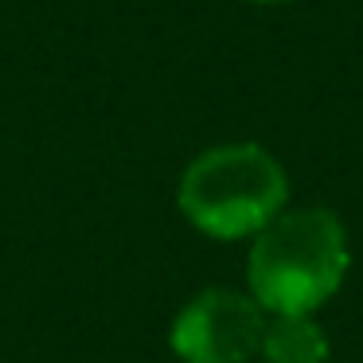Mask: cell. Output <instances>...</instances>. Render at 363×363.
<instances>
[{"label":"cell","mask_w":363,"mask_h":363,"mask_svg":"<svg viewBox=\"0 0 363 363\" xmlns=\"http://www.w3.org/2000/svg\"><path fill=\"white\" fill-rule=\"evenodd\" d=\"M347 235L328 207L281 211L254 235L250 297L274 316H313L347 274Z\"/></svg>","instance_id":"1"},{"label":"cell","mask_w":363,"mask_h":363,"mask_svg":"<svg viewBox=\"0 0 363 363\" xmlns=\"http://www.w3.org/2000/svg\"><path fill=\"white\" fill-rule=\"evenodd\" d=\"M289 180L285 168L262 145H219L184 168L180 203L184 219L211 238L258 235L269 219L285 211Z\"/></svg>","instance_id":"2"},{"label":"cell","mask_w":363,"mask_h":363,"mask_svg":"<svg viewBox=\"0 0 363 363\" xmlns=\"http://www.w3.org/2000/svg\"><path fill=\"white\" fill-rule=\"evenodd\" d=\"M266 336V308L238 289H203L176 313L172 352L184 363H246Z\"/></svg>","instance_id":"3"},{"label":"cell","mask_w":363,"mask_h":363,"mask_svg":"<svg viewBox=\"0 0 363 363\" xmlns=\"http://www.w3.org/2000/svg\"><path fill=\"white\" fill-rule=\"evenodd\" d=\"M258 352L266 363H328V336L313 316H274Z\"/></svg>","instance_id":"4"},{"label":"cell","mask_w":363,"mask_h":363,"mask_svg":"<svg viewBox=\"0 0 363 363\" xmlns=\"http://www.w3.org/2000/svg\"><path fill=\"white\" fill-rule=\"evenodd\" d=\"M254 4H281V0H254Z\"/></svg>","instance_id":"5"}]
</instances>
